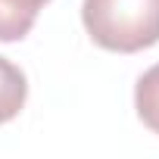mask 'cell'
Instances as JSON below:
<instances>
[{
    "instance_id": "obj_1",
    "label": "cell",
    "mask_w": 159,
    "mask_h": 159,
    "mask_svg": "<svg viewBox=\"0 0 159 159\" xmlns=\"http://www.w3.org/2000/svg\"><path fill=\"white\" fill-rule=\"evenodd\" d=\"M81 22L109 53H140L159 44V0H84Z\"/></svg>"
},
{
    "instance_id": "obj_2",
    "label": "cell",
    "mask_w": 159,
    "mask_h": 159,
    "mask_svg": "<svg viewBox=\"0 0 159 159\" xmlns=\"http://www.w3.org/2000/svg\"><path fill=\"white\" fill-rule=\"evenodd\" d=\"M47 3L50 0H0V41L3 44L22 41L34 28L38 13Z\"/></svg>"
},
{
    "instance_id": "obj_3",
    "label": "cell",
    "mask_w": 159,
    "mask_h": 159,
    "mask_svg": "<svg viewBox=\"0 0 159 159\" xmlns=\"http://www.w3.org/2000/svg\"><path fill=\"white\" fill-rule=\"evenodd\" d=\"M28 100V78L25 72L10 62L7 56H0V125L13 122Z\"/></svg>"
},
{
    "instance_id": "obj_4",
    "label": "cell",
    "mask_w": 159,
    "mask_h": 159,
    "mask_svg": "<svg viewBox=\"0 0 159 159\" xmlns=\"http://www.w3.org/2000/svg\"><path fill=\"white\" fill-rule=\"evenodd\" d=\"M134 109H137V119H140L153 134H159V62L150 66V69L137 78Z\"/></svg>"
}]
</instances>
